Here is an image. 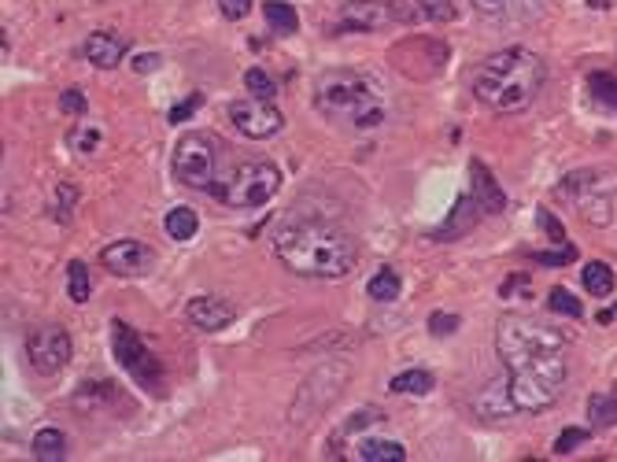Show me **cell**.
<instances>
[{
    "label": "cell",
    "mask_w": 617,
    "mask_h": 462,
    "mask_svg": "<svg viewBox=\"0 0 617 462\" xmlns=\"http://www.w3.org/2000/svg\"><path fill=\"white\" fill-rule=\"evenodd\" d=\"M281 189V171L267 159H255L244 163L237 171L218 185V196L237 211H255V207H267Z\"/></svg>",
    "instance_id": "cell-9"
},
{
    "label": "cell",
    "mask_w": 617,
    "mask_h": 462,
    "mask_svg": "<svg viewBox=\"0 0 617 462\" xmlns=\"http://www.w3.org/2000/svg\"><path fill=\"white\" fill-rule=\"evenodd\" d=\"M85 108H89V100H85L82 89H63L60 93V111L63 115H85Z\"/></svg>",
    "instance_id": "cell-38"
},
{
    "label": "cell",
    "mask_w": 617,
    "mask_h": 462,
    "mask_svg": "<svg viewBox=\"0 0 617 462\" xmlns=\"http://www.w3.org/2000/svg\"><path fill=\"white\" fill-rule=\"evenodd\" d=\"M351 363L348 359H326L318 363L311 374L300 381V389L289 403V426L292 429H311L322 414L340 400V392L348 389Z\"/></svg>",
    "instance_id": "cell-5"
},
{
    "label": "cell",
    "mask_w": 617,
    "mask_h": 462,
    "mask_svg": "<svg viewBox=\"0 0 617 462\" xmlns=\"http://www.w3.org/2000/svg\"><path fill=\"white\" fill-rule=\"evenodd\" d=\"M156 67H159V56H152V52H145V56H137L134 60L137 74H148V71H156Z\"/></svg>",
    "instance_id": "cell-44"
},
{
    "label": "cell",
    "mask_w": 617,
    "mask_h": 462,
    "mask_svg": "<svg viewBox=\"0 0 617 462\" xmlns=\"http://www.w3.org/2000/svg\"><path fill=\"white\" fill-rule=\"evenodd\" d=\"M34 459H41V462H60V459H67V433H60V429H37V437H34Z\"/></svg>",
    "instance_id": "cell-27"
},
{
    "label": "cell",
    "mask_w": 617,
    "mask_h": 462,
    "mask_svg": "<svg viewBox=\"0 0 617 462\" xmlns=\"http://www.w3.org/2000/svg\"><path fill=\"white\" fill-rule=\"evenodd\" d=\"M507 374H510L514 407L525 414H536L558 403L569 366H566V355H540V359H529V363L521 366H510Z\"/></svg>",
    "instance_id": "cell-6"
},
{
    "label": "cell",
    "mask_w": 617,
    "mask_h": 462,
    "mask_svg": "<svg viewBox=\"0 0 617 462\" xmlns=\"http://www.w3.org/2000/svg\"><path fill=\"white\" fill-rule=\"evenodd\" d=\"M436 389V377L429 370H403L388 381V392H396V396H425V392Z\"/></svg>",
    "instance_id": "cell-26"
},
{
    "label": "cell",
    "mask_w": 617,
    "mask_h": 462,
    "mask_svg": "<svg viewBox=\"0 0 617 462\" xmlns=\"http://www.w3.org/2000/svg\"><path fill=\"white\" fill-rule=\"evenodd\" d=\"M74 200H78V189H74L71 182H63V185H60V204H56V219H60V222L71 219Z\"/></svg>",
    "instance_id": "cell-40"
},
{
    "label": "cell",
    "mask_w": 617,
    "mask_h": 462,
    "mask_svg": "<svg viewBox=\"0 0 617 462\" xmlns=\"http://www.w3.org/2000/svg\"><path fill=\"white\" fill-rule=\"evenodd\" d=\"M200 104H204V97H200V93H193V97L185 100V104H178V108H170V122H174V126H182L185 119H193L196 111H200Z\"/></svg>",
    "instance_id": "cell-41"
},
{
    "label": "cell",
    "mask_w": 617,
    "mask_h": 462,
    "mask_svg": "<svg viewBox=\"0 0 617 462\" xmlns=\"http://www.w3.org/2000/svg\"><path fill=\"white\" fill-rule=\"evenodd\" d=\"M100 263L104 270H111L115 278H145L148 270L156 267V252L148 248L145 241H111L104 252H100Z\"/></svg>",
    "instance_id": "cell-14"
},
{
    "label": "cell",
    "mask_w": 617,
    "mask_h": 462,
    "mask_svg": "<svg viewBox=\"0 0 617 462\" xmlns=\"http://www.w3.org/2000/svg\"><path fill=\"white\" fill-rule=\"evenodd\" d=\"M366 296L377 300V304H392V300L400 296V274L392 267H381L374 278L366 281Z\"/></svg>",
    "instance_id": "cell-30"
},
{
    "label": "cell",
    "mask_w": 617,
    "mask_h": 462,
    "mask_svg": "<svg viewBox=\"0 0 617 462\" xmlns=\"http://www.w3.org/2000/svg\"><path fill=\"white\" fill-rule=\"evenodd\" d=\"M163 230H167L170 241H193L196 230H200V219H196L193 207H170L167 219H163Z\"/></svg>",
    "instance_id": "cell-25"
},
{
    "label": "cell",
    "mask_w": 617,
    "mask_h": 462,
    "mask_svg": "<svg viewBox=\"0 0 617 462\" xmlns=\"http://www.w3.org/2000/svg\"><path fill=\"white\" fill-rule=\"evenodd\" d=\"M67 296H71V304H89V296H93V278L82 259L67 263Z\"/></svg>",
    "instance_id": "cell-31"
},
{
    "label": "cell",
    "mask_w": 617,
    "mask_h": 462,
    "mask_svg": "<svg viewBox=\"0 0 617 462\" xmlns=\"http://www.w3.org/2000/svg\"><path fill=\"white\" fill-rule=\"evenodd\" d=\"M392 19V4L388 0H344L337 8V15L329 19V37L340 34H374V30H385Z\"/></svg>",
    "instance_id": "cell-12"
},
{
    "label": "cell",
    "mask_w": 617,
    "mask_h": 462,
    "mask_svg": "<svg viewBox=\"0 0 617 462\" xmlns=\"http://www.w3.org/2000/svg\"><path fill=\"white\" fill-rule=\"evenodd\" d=\"M588 437H592L588 429H566V433H562V437L555 440V455H569L573 448H581V444H584Z\"/></svg>",
    "instance_id": "cell-39"
},
{
    "label": "cell",
    "mask_w": 617,
    "mask_h": 462,
    "mask_svg": "<svg viewBox=\"0 0 617 462\" xmlns=\"http://www.w3.org/2000/svg\"><path fill=\"white\" fill-rule=\"evenodd\" d=\"M558 200H566L581 211L588 226H610L617 200V167H588V171H573L558 182Z\"/></svg>",
    "instance_id": "cell-7"
},
{
    "label": "cell",
    "mask_w": 617,
    "mask_h": 462,
    "mask_svg": "<svg viewBox=\"0 0 617 462\" xmlns=\"http://www.w3.org/2000/svg\"><path fill=\"white\" fill-rule=\"evenodd\" d=\"M222 159H226V145L211 134H185L174 148V174L178 182L189 189H204L215 193V185H222Z\"/></svg>",
    "instance_id": "cell-8"
},
{
    "label": "cell",
    "mask_w": 617,
    "mask_h": 462,
    "mask_svg": "<svg viewBox=\"0 0 617 462\" xmlns=\"http://www.w3.org/2000/svg\"><path fill=\"white\" fill-rule=\"evenodd\" d=\"M581 281H584V289H588V296L606 300V296L614 292V285H617V274H614L610 263H599V259H595V263H584Z\"/></svg>",
    "instance_id": "cell-24"
},
{
    "label": "cell",
    "mask_w": 617,
    "mask_h": 462,
    "mask_svg": "<svg viewBox=\"0 0 617 462\" xmlns=\"http://www.w3.org/2000/svg\"><path fill=\"white\" fill-rule=\"evenodd\" d=\"M588 93L595 97V104L617 115V74L614 71H592L588 74Z\"/></svg>",
    "instance_id": "cell-28"
},
{
    "label": "cell",
    "mask_w": 617,
    "mask_h": 462,
    "mask_svg": "<svg viewBox=\"0 0 617 462\" xmlns=\"http://www.w3.org/2000/svg\"><path fill=\"white\" fill-rule=\"evenodd\" d=\"M470 178H473L470 193L477 196V204H481L484 215H499V211H503V204H507V196H503V189L496 185V178L488 174V167H481V163H470Z\"/></svg>",
    "instance_id": "cell-22"
},
{
    "label": "cell",
    "mask_w": 617,
    "mask_h": 462,
    "mask_svg": "<svg viewBox=\"0 0 617 462\" xmlns=\"http://www.w3.org/2000/svg\"><path fill=\"white\" fill-rule=\"evenodd\" d=\"M111 348H115V359L126 374L134 377L137 385H145L148 392H156L163 396L167 389V377H163V366L152 352H148V344L137 337V329H130L126 322H111Z\"/></svg>",
    "instance_id": "cell-10"
},
{
    "label": "cell",
    "mask_w": 617,
    "mask_h": 462,
    "mask_svg": "<svg viewBox=\"0 0 617 462\" xmlns=\"http://www.w3.org/2000/svg\"><path fill=\"white\" fill-rule=\"evenodd\" d=\"M381 418H385V414L377 411V407H363V411H355V414H351V418H348V422H344V429H340V437H355L359 429L377 426Z\"/></svg>",
    "instance_id": "cell-35"
},
{
    "label": "cell",
    "mask_w": 617,
    "mask_h": 462,
    "mask_svg": "<svg viewBox=\"0 0 617 462\" xmlns=\"http://www.w3.org/2000/svg\"><path fill=\"white\" fill-rule=\"evenodd\" d=\"M74 341L71 333L60 326H41L26 333V363L37 377H56L63 366L71 363Z\"/></svg>",
    "instance_id": "cell-11"
},
{
    "label": "cell",
    "mask_w": 617,
    "mask_h": 462,
    "mask_svg": "<svg viewBox=\"0 0 617 462\" xmlns=\"http://www.w3.org/2000/svg\"><path fill=\"white\" fill-rule=\"evenodd\" d=\"M315 108L322 111V119L340 122L344 130H359V134L385 126L388 119L385 89L359 67H333L318 74Z\"/></svg>",
    "instance_id": "cell-3"
},
{
    "label": "cell",
    "mask_w": 617,
    "mask_h": 462,
    "mask_svg": "<svg viewBox=\"0 0 617 462\" xmlns=\"http://www.w3.org/2000/svg\"><path fill=\"white\" fill-rule=\"evenodd\" d=\"M78 145H82V152H89L93 145H100V130H89V134H85L82 141H78Z\"/></svg>",
    "instance_id": "cell-45"
},
{
    "label": "cell",
    "mask_w": 617,
    "mask_h": 462,
    "mask_svg": "<svg viewBox=\"0 0 617 462\" xmlns=\"http://www.w3.org/2000/svg\"><path fill=\"white\" fill-rule=\"evenodd\" d=\"M422 4H425V15L436 19V23H448V19H455V4H451V0H422Z\"/></svg>",
    "instance_id": "cell-42"
},
{
    "label": "cell",
    "mask_w": 617,
    "mask_h": 462,
    "mask_svg": "<svg viewBox=\"0 0 617 462\" xmlns=\"http://www.w3.org/2000/svg\"><path fill=\"white\" fill-rule=\"evenodd\" d=\"M218 8H222V15L230 19V23H237V19H244V15L252 12V0H215Z\"/></svg>",
    "instance_id": "cell-43"
},
{
    "label": "cell",
    "mask_w": 617,
    "mask_h": 462,
    "mask_svg": "<svg viewBox=\"0 0 617 462\" xmlns=\"http://www.w3.org/2000/svg\"><path fill=\"white\" fill-rule=\"evenodd\" d=\"M355 455L363 462H403L407 459V448H403L400 440H374V437H363L355 444Z\"/></svg>",
    "instance_id": "cell-23"
},
{
    "label": "cell",
    "mask_w": 617,
    "mask_h": 462,
    "mask_svg": "<svg viewBox=\"0 0 617 462\" xmlns=\"http://www.w3.org/2000/svg\"><path fill=\"white\" fill-rule=\"evenodd\" d=\"M436 49V37H411V41H400L396 49L388 52V60L400 74L414 78V82H429L436 74L444 71V60H425V52Z\"/></svg>",
    "instance_id": "cell-15"
},
{
    "label": "cell",
    "mask_w": 617,
    "mask_h": 462,
    "mask_svg": "<svg viewBox=\"0 0 617 462\" xmlns=\"http://www.w3.org/2000/svg\"><path fill=\"white\" fill-rule=\"evenodd\" d=\"M274 256L300 278L340 281L359 263V241L333 222H289L274 230Z\"/></svg>",
    "instance_id": "cell-1"
},
{
    "label": "cell",
    "mask_w": 617,
    "mask_h": 462,
    "mask_svg": "<svg viewBox=\"0 0 617 462\" xmlns=\"http://www.w3.org/2000/svg\"><path fill=\"white\" fill-rule=\"evenodd\" d=\"M388 4H392V19L396 23H422V19H429L422 0H388Z\"/></svg>",
    "instance_id": "cell-34"
},
{
    "label": "cell",
    "mask_w": 617,
    "mask_h": 462,
    "mask_svg": "<svg viewBox=\"0 0 617 462\" xmlns=\"http://www.w3.org/2000/svg\"><path fill=\"white\" fill-rule=\"evenodd\" d=\"M263 15H267V23L274 34H296V30H300V15H296V8L285 4V0H267V4H263Z\"/></svg>",
    "instance_id": "cell-29"
},
{
    "label": "cell",
    "mask_w": 617,
    "mask_h": 462,
    "mask_svg": "<svg viewBox=\"0 0 617 462\" xmlns=\"http://www.w3.org/2000/svg\"><path fill=\"white\" fill-rule=\"evenodd\" d=\"M547 300H551V307H555L558 315L581 318V304H577V296H573V292H569V289H562V285H555V289H551V296H547Z\"/></svg>",
    "instance_id": "cell-36"
},
{
    "label": "cell",
    "mask_w": 617,
    "mask_h": 462,
    "mask_svg": "<svg viewBox=\"0 0 617 462\" xmlns=\"http://www.w3.org/2000/svg\"><path fill=\"white\" fill-rule=\"evenodd\" d=\"M473 411L481 414L484 422H503V418H510V414L518 411V407H514V396H510V374H499L496 381H488V385L477 392Z\"/></svg>",
    "instance_id": "cell-17"
},
{
    "label": "cell",
    "mask_w": 617,
    "mask_h": 462,
    "mask_svg": "<svg viewBox=\"0 0 617 462\" xmlns=\"http://www.w3.org/2000/svg\"><path fill=\"white\" fill-rule=\"evenodd\" d=\"M477 15L484 19H496V23H521V19H533L544 0H470Z\"/></svg>",
    "instance_id": "cell-20"
},
{
    "label": "cell",
    "mask_w": 617,
    "mask_h": 462,
    "mask_svg": "<svg viewBox=\"0 0 617 462\" xmlns=\"http://www.w3.org/2000/svg\"><path fill=\"white\" fill-rule=\"evenodd\" d=\"M544 78L547 67L533 49L525 45L499 49L473 74V97L496 115H518V111L533 108V100L544 89Z\"/></svg>",
    "instance_id": "cell-2"
},
{
    "label": "cell",
    "mask_w": 617,
    "mask_h": 462,
    "mask_svg": "<svg viewBox=\"0 0 617 462\" xmlns=\"http://www.w3.org/2000/svg\"><path fill=\"white\" fill-rule=\"evenodd\" d=\"M588 422L592 426H617V392H595L588 400Z\"/></svg>",
    "instance_id": "cell-32"
},
{
    "label": "cell",
    "mask_w": 617,
    "mask_h": 462,
    "mask_svg": "<svg viewBox=\"0 0 617 462\" xmlns=\"http://www.w3.org/2000/svg\"><path fill=\"white\" fill-rule=\"evenodd\" d=\"M484 211L481 204H477V196L473 193H462L459 196V204H455V211H451V219L440 226V230L433 233L436 241H448V237H462V233H470L473 230V222L481 219Z\"/></svg>",
    "instance_id": "cell-21"
},
{
    "label": "cell",
    "mask_w": 617,
    "mask_h": 462,
    "mask_svg": "<svg viewBox=\"0 0 617 462\" xmlns=\"http://www.w3.org/2000/svg\"><path fill=\"white\" fill-rule=\"evenodd\" d=\"M230 122L241 130L244 137H252V141H267V137L281 134V126H285V115L278 111L274 100H263V97H244V100H233L230 104Z\"/></svg>",
    "instance_id": "cell-13"
},
{
    "label": "cell",
    "mask_w": 617,
    "mask_h": 462,
    "mask_svg": "<svg viewBox=\"0 0 617 462\" xmlns=\"http://www.w3.org/2000/svg\"><path fill=\"white\" fill-rule=\"evenodd\" d=\"M185 318L204 333H218V329H226L233 322V307L226 300H218V296H193L185 304Z\"/></svg>",
    "instance_id": "cell-18"
},
{
    "label": "cell",
    "mask_w": 617,
    "mask_h": 462,
    "mask_svg": "<svg viewBox=\"0 0 617 462\" xmlns=\"http://www.w3.org/2000/svg\"><path fill=\"white\" fill-rule=\"evenodd\" d=\"M244 89H248L252 97H263V100L278 97V86H274V78H270L263 67H248V71H244Z\"/></svg>",
    "instance_id": "cell-33"
},
{
    "label": "cell",
    "mask_w": 617,
    "mask_h": 462,
    "mask_svg": "<svg viewBox=\"0 0 617 462\" xmlns=\"http://www.w3.org/2000/svg\"><path fill=\"white\" fill-rule=\"evenodd\" d=\"M459 326H462L459 315H448V311H433L429 315V333H436V337H451Z\"/></svg>",
    "instance_id": "cell-37"
},
{
    "label": "cell",
    "mask_w": 617,
    "mask_h": 462,
    "mask_svg": "<svg viewBox=\"0 0 617 462\" xmlns=\"http://www.w3.org/2000/svg\"><path fill=\"white\" fill-rule=\"evenodd\" d=\"M74 411L78 414H89V418H97V414H108L115 411L122 403V392L119 385H111V381H82L71 396Z\"/></svg>",
    "instance_id": "cell-16"
},
{
    "label": "cell",
    "mask_w": 617,
    "mask_h": 462,
    "mask_svg": "<svg viewBox=\"0 0 617 462\" xmlns=\"http://www.w3.org/2000/svg\"><path fill=\"white\" fill-rule=\"evenodd\" d=\"M126 49H130V41L119 34H111V30H97V34L85 37V60L93 63V67H100V71L119 67Z\"/></svg>",
    "instance_id": "cell-19"
},
{
    "label": "cell",
    "mask_w": 617,
    "mask_h": 462,
    "mask_svg": "<svg viewBox=\"0 0 617 462\" xmlns=\"http://www.w3.org/2000/svg\"><path fill=\"white\" fill-rule=\"evenodd\" d=\"M569 333L529 315H507L496 326V352L503 366H521L540 355H566Z\"/></svg>",
    "instance_id": "cell-4"
}]
</instances>
